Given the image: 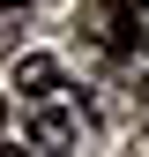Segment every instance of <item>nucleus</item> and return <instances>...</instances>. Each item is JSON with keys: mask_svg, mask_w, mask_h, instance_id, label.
Returning a JSON list of instances; mask_svg holds the SVG:
<instances>
[{"mask_svg": "<svg viewBox=\"0 0 149 157\" xmlns=\"http://www.w3.org/2000/svg\"><path fill=\"white\" fill-rule=\"evenodd\" d=\"M97 37L112 52H127L134 45V8H127V0H97Z\"/></svg>", "mask_w": 149, "mask_h": 157, "instance_id": "obj_1", "label": "nucleus"}, {"mask_svg": "<svg viewBox=\"0 0 149 157\" xmlns=\"http://www.w3.org/2000/svg\"><path fill=\"white\" fill-rule=\"evenodd\" d=\"M15 90L23 97H52V82H60V67L45 60V52H23V60H15V75H8Z\"/></svg>", "mask_w": 149, "mask_h": 157, "instance_id": "obj_2", "label": "nucleus"}, {"mask_svg": "<svg viewBox=\"0 0 149 157\" xmlns=\"http://www.w3.org/2000/svg\"><path fill=\"white\" fill-rule=\"evenodd\" d=\"M30 157H67V112H37V127H30Z\"/></svg>", "mask_w": 149, "mask_h": 157, "instance_id": "obj_3", "label": "nucleus"}, {"mask_svg": "<svg viewBox=\"0 0 149 157\" xmlns=\"http://www.w3.org/2000/svg\"><path fill=\"white\" fill-rule=\"evenodd\" d=\"M142 127H149V75H142Z\"/></svg>", "mask_w": 149, "mask_h": 157, "instance_id": "obj_4", "label": "nucleus"}, {"mask_svg": "<svg viewBox=\"0 0 149 157\" xmlns=\"http://www.w3.org/2000/svg\"><path fill=\"white\" fill-rule=\"evenodd\" d=\"M0 8H23V0H0Z\"/></svg>", "mask_w": 149, "mask_h": 157, "instance_id": "obj_5", "label": "nucleus"}, {"mask_svg": "<svg viewBox=\"0 0 149 157\" xmlns=\"http://www.w3.org/2000/svg\"><path fill=\"white\" fill-rule=\"evenodd\" d=\"M0 157H23V150H0Z\"/></svg>", "mask_w": 149, "mask_h": 157, "instance_id": "obj_6", "label": "nucleus"}, {"mask_svg": "<svg viewBox=\"0 0 149 157\" xmlns=\"http://www.w3.org/2000/svg\"><path fill=\"white\" fill-rule=\"evenodd\" d=\"M0 120H8V105H0Z\"/></svg>", "mask_w": 149, "mask_h": 157, "instance_id": "obj_7", "label": "nucleus"}]
</instances>
